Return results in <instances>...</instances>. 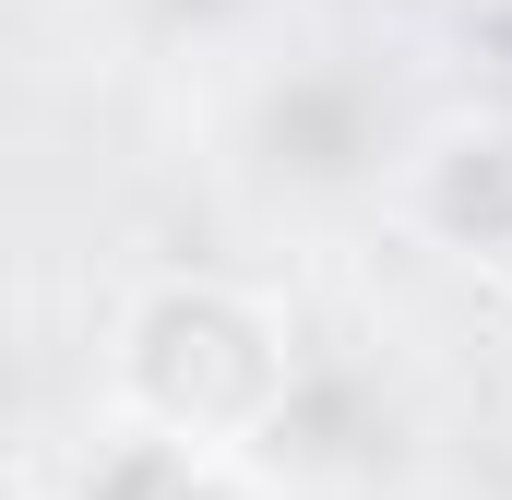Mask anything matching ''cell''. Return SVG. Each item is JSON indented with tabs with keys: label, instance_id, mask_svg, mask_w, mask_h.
<instances>
[{
	"label": "cell",
	"instance_id": "2",
	"mask_svg": "<svg viewBox=\"0 0 512 500\" xmlns=\"http://www.w3.org/2000/svg\"><path fill=\"white\" fill-rule=\"evenodd\" d=\"M405 227L453 262L512 274V120H441L405 155Z\"/></svg>",
	"mask_w": 512,
	"mask_h": 500
},
{
	"label": "cell",
	"instance_id": "1",
	"mask_svg": "<svg viewBox=\"0 0 512 500\" xmlns=\"http://www.w3.org/2000/svg\"><path fill=\"white\" fill-rule=\"evenodd\" d=\"M286 393H298L286 322L227 274H155L108 334V405L131 429H155V441H191V453L274 441Z\"/></svg>",
	"mask_w": 512,
	"mask_h": 500
},
{
	"label": "cell",
	"instance_id": "3",
	"mask_svg": "<svg viewBox=\"0 0 512 500\" xmlns=\"http://www.w3.org/2000/svg\"><path fill=\"white\" fill-rule=\"evenodd\" d=\"M36 500H96V489H84V477H72V489H36Z\"/></svg>",
	"mask_w": 512,
	"mask_h": 500
}]
</instances>
